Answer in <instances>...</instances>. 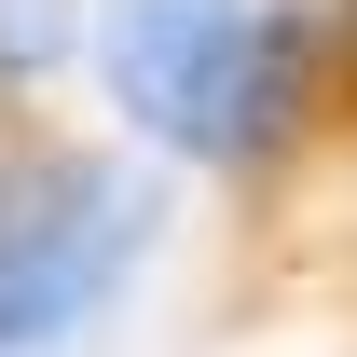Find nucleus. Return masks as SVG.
Masks as SVG:
<instances>
[{
    "label": "nucleus",
    "instance_id": "3",
    "mask_svg": "<svg viewBox=\"0 0 357 357\" xmlns=\"http://www.w3.org/2000/svg\"><path fill=\"white\" fill-rule=\"evenodd\" d=\"M83 14L96 0H0V83H42L83 55Z\"/></svg>",
    "mask_w": 357,
    "mask_h": 357
},
{
    "label": "nucleus",
    "instance_id": "1",
    "mask_svg": "<svg viewBox=\"0 0 357 357\" xmlns=\"http://www.w3.org/2000/svg\"><path fill=\"white\" fill-rule=\"evenodd\" d=\"M96 69L151 151L178 165H248L303 110V14L289 0H110Z\"/></svg>",
    "mask_w": 357,
    "mask_h": 357
},
{
    "label": "nucleus",
    "instance_id": "2",
    "mask_svg": "<svg viewBox=\"0 0 357 357\" xmlns=\"http://www.w3.org/2000/svg\"><path fill=\"white\" fill-rule=\"evenodd\" d=\"M151 261V178L110 151H42L0 178V357L69 344Z\"/></svg>",
    "mask_w": 357,
    "mask_h": 357
}]
</instances>
